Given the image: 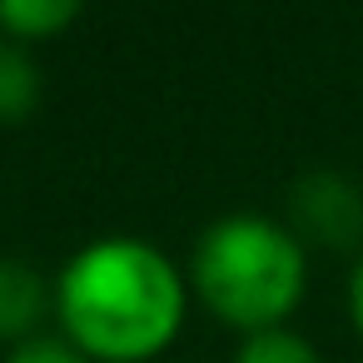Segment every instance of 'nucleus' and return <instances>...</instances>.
I'll return each mask as SVG.
<instances>
[{
    "instance_id": "nucleus-8",
    "label": "nucleus",
    "mask_w": 363,
    "mask_h": 363,
    "mask_svg": "<svg viewBox=\"0 0 363 363\" xmlns=\"http://www.w3.org/2000/svg\"><path fill=\"white\" fill-rule=\"evenodd\" d=\"M6 363H90L75 343H65L60 333H35V338H26V343H16L11 353H6Z\"/></svg>"
},
{
    "instance_id": "nucleus-9",
    "label": "nucleus",
    "mask_w": 363,
    "mask_h": 363,
    "mask_svg": "<svg viewBox=\"0 0 363 363\" xmlns=\"http://www.w3.org/2000/svg\"><path fill=\"white\" fill-rule=\"evenodd\" d=\"M348 318H353V333L363 343V254L353 259V274H348Z\"/></svg>"
},
{
    "instance_id": "nucleus-4",
    "label": "nucleus",
    "mask_w": 363,
    "mask_h": 363,
    "mask_svg": "<svg viewBox=\"0 0 363 363\" xmlns=\"http://www.w3.org/2000/svg\"><path fill=\"white\" fill-rule=\"evenodd\" d=\"M50 313V284L26 259H0V343L35 338V323Z\"/></svg>"
},
{
    "instance_id": "nucleus-2",
    "label": "nucleus",
    "mask_w": 363,
    "mask_h": 363,
    "mask_svg": "<svg viewBox=\"0 0 363 363\" xmlns=\"http://www.w3.org/2000/svg\"><path fill=\"white\" fill-rule=\"evenodd\" d=\"M189 289L219 323L239 333L284 328L308 294V249L284 219L224 214L194 239Z\"/></svg>"
},
{
    "instance_id": "nucleus-6",
    "label": "nucleus",
    "mask_w": 363,
    "mask_h": 363,
    "mask_svg": "<svg viewBox=\"0 0 363 363\" xmlns=\"http://www.w3.org/2000/svg\"><path fill=\"white\" fill-rule=\"evenodd\" d=\"M80 6L75 0H0V35L6 40H50L55 30L75 26Z\"/></svg>"
},
{
    "instance_id": "nucleus-5",
    "label": "nucleus",
    "mask_w": 363,
    "mask_h": 363,
    "mask_svg": "<svg viewBox=\"0 0 363 363\" xmlns=\"http://www.w3.org/2000/svg\"><path fill=\"white\" fill-rule=\"evenodd\" d=\"M40 105V65L30 45L0 35V125H21Z\"/></svg>"
},
{
    "instance_id": "nucleus-1",
    "label": "nucleus",
    "mask_w": 363,
    "mask_h": 363,
    "mask_svg": "<svg viewBox=\"0 0 363 363\" xmlns=\"http://www.w3.org/2000/svg\"><path fill=\"white\" fill-rule=\"evenodd\" d=\"M189 308V279L179 264L135 234L90 239L65 259L50 284V313L60 338L90 363H150L160 358Z\"/></svg>"
},
{
    "instance_id": "nucleus-7",
    "label": "nucleus",
    "mask_w": 363,
    "mask_h": 363,
    "mask_svg": "<svg viewBox=\"0 0 363 363\" xmlns=\"http://www.w3.org/2000/svg\"><path fill=\"white\" fill-rule=\"evenodd\" d=\"M234 363H323L318 348L294 333L289 323L284 328H264V333H244L239 348H234Z\"/></svg>"
},
{
    "instance_id": "nucleus-3",
    "label": "nucleus",
    "mask_w": 363,
    "mask_h": 363,
    "mask_svg": "<svg viewBox=\"0 0 363 363\" xmlns=\"http://www.w3.org/2000/svg\"><path fill=\"white\" fill-rule=\"evenodd\" d=\"M289 229L303 249L363 254V184L343 169H308L289 189Z\"/></svg>"
}]
</instances>
